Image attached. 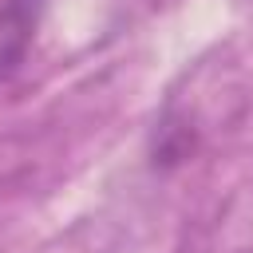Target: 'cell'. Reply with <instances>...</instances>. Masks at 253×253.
Returning <instances> with one entry per match:
<instances>
[{"label": "cell", "mask_w": 253, "mask_h": 253, "mask_svg": "<svg viewBox=\"0 0 253 253\" xmlns=\"http://www.w3.org/2000/svg\"><path fill=\"white\" fill-rule=\"evenodd\" d=\"M32 28H36V4L32 0H8L0 8V75H8L24 59L32 36H36Z\"/></svg>", "instance_id": "6da1fadb"}]
</instances>
